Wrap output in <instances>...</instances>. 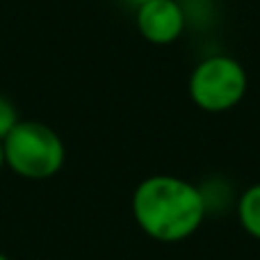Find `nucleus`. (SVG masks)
I'll return each instance as SVG.
<instances>
[{"instance_id": "1", "label": "nucleus", "mask_w": 260, "mask_h": 260, "mask_svg": "<svg viewBox=\"0 0 260 260\" xmlns=\"http://www.w3.org/2000/svg\"><path fill=\"white\" fill-rule=\"evenodd\" d=\"M208 215L201 187L171 174H153L133 192V217L155 242L174 244L194 235Z\"/></svg>"}, {"instance_id": "2", "label": "nucleus", "mask_w": 260, "mask_h": 260, "mask_svg": "<svg viewBox=\"0 0 260 260\" xmlns=\"http://www.w3.org/2000/svg\"><path fill=\"white\" fill-rule=\"evenodd\" d=\"M5 165L27 180H46L59 174L67 148L57 133L41 121H18L3 139Z\"/></svg>"}, {"instance_id": "3", "label": "nucleus", "mask_w": 260, "mask_h": 260, "mask_svg": "<svg viewBox=\"0 0 260 260\" xmlns=\"http://www.w3.org/2000/svg\"><path fill=\"white\" fill-rule=\"evenodd\" d=\"M249 91V73L240 59L226 53L203 57L187 80L189 101L201 112L224 114L238 108Z\"/></svg>"}, {"instance_id": "4", "label": "nucleus", "mask_w": 260, "mask_h": 260, "mask_svg": "<svg viewBox=\"0 0 260 260\" xmlns=\"http://www.w3.org/2000/svg\"><path fill=\"white\" fill-rule=\"evenodd\" d=\"M135 25L148 44L169 46L183 37L187 27V12L178 0H151L137 7Z\"/></svg>"}, {"instance_id": "5", "label": "nucleus", "mask_w": 260, "mask_h": 260, "mask_svg": "<svg viewBox=\"0 0 260 260\" xmlns=\"http://www.w3.org/2000/svg\"><path fill=\"white\" fill-rule=\"evenodd\" d=\"M235 212H238V221L244 229V233L260 240V183L249 185L240 194Z\"/></svg>"}, {"instance_id": "6", "label": "nucleus", "mask_w": 260, "mask_h": 260, "mask_svg": "<svg viewBox=\"0 0 260 260\" xmlns=\"http://www.w3.org/2000/svg\"><path fill=\"white\" fill-rule=\"evenodd\" d=\"M18 121H21V119H18V112H16V108H14V103L0 94V139L7 137Z\"/></svg>"}, {"instance_id": "7", "label": "nucleus", "mask_w": 260, "mask_h": 260, "mask_svg": "<svg viewBox=\"0 0 260 260\" xmlns=\"http://www.w3.org/2000/svg\"><path fill=\"white\" fill-rule=\"evenodd\" d=\"M130 5H135V7H142V5H146V3H151V0H128Z\"/></svg>"}, {"instance_id": "8", "label": "nucleus", "mask_w": 260, "mask_h": 260, "mask_svg": "<svg viewBox=\"0 0 260 260\" xmlns=\"http://www.w3.org/2000/svg\"><path fill=\"white\" fill-rule=\"evenodd\" d=\"M5 167V151H3V139H0V169Z\"/></svg>"}, {"instance_id": "9", "label": "nucleus", "mask_w": 260, "mask_h": 260, "mask_svg": "<svg viewBox=\"0 0 260 260\" xmlns=\"http://www.w3.org/2000/svg\"><path fill=\"white\" fill-rule=\"evenodd\" d=\"M0 260H9L7 256H5V253H0Z\"/></svg>"}]
</instances>
